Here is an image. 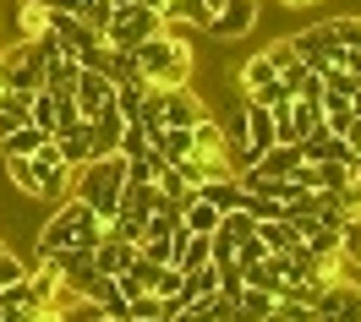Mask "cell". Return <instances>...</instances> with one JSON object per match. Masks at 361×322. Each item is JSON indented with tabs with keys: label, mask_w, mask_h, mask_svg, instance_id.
Listing matches in <instances>:
<instances>
[{
	"label": "cell",
	"mask_w": 361,
	"mask_h": 322,
	"mask_svg": "<svg viewBox=\"0 0 361 322\" xmlns=\"http://www.w3.org/2000/svg\"><path fill=\"white\" fill-rule=\"evenodd\" d=\"M0 93H6V88H0Z\"/></svg>",
	"instance_id": "ee69618b"
},
{
	"label": "cell",
	"mask_w": 361,
	"mask_h": 322,
	"mask_svg": "<svg viewBox=\"0 0 361 322\" xmlns=\"http://www.w3.org/2000/svg\"><path fill=\"white\" fill-rule=\"evenodd\" d=\"M71 98H77V115L93 120L104 104L115 98V82H110V71L104 66H82V77H77V88H71Z\"/></svg>",
	"instance_id": "52a82bcc"
},
{
	"label": "cell",
	"mask_w": 361,
	"mask_h": 322,
	"mask_svg": "<svg viewBox=\"0 0 361 322\" xmlns=\"http://www.w3.org/2000/svg\"><path fill=\"white\" fill-rule=\"evenodd\" d=\"M219 219H225V213H219L214 202H203L197 191H192V197L180 202V224H186L192 235H214V230H219Z\"/></svg>",
	"instance_id": "e0dca14e"
},
{
	"label": "cell",
	"mask_w": 361,
	"mask_h": 322,
	"mask_svg": "<svg viewBox=\"0 0 361 322\" xmlns=\"http://www.w3.org/2000/svg\"><path fill=\"white\" fill-rule=\"evenodd\" d=\"M154 153L164 164H180V159H192V126H164L154 137Z\"/></svg>",
	"instance_id": "ffe728a7"
},
{
	"label": "cell",
	"mask_w": 361,
	"mask_h": 322,
	"mask_svg": "<svg viewBox=\"0 0 361 322\" xmlns=\"http://www.w3.org/2000/svg\"><path fill=\"white\" fill-rule=\"evenodd\" d=\"M301 164H307V159H301V142H274L252 169H257V175H269V181H290Z\"/></svg>",
	"instance_id": "4fadbf2b"
},
{
	"label": "cell",
	"mask_w": 361,
	"mask_h": 322,
	"mask_svg": "<svg viewBox=\"0 0 361 322\" xmlns=\"http://www.w3.org/2000/svg\"><path fill=\"white\" fill-rule=\"evenodd\" d=\"M55 148H61V159H66L71 169H82V164L93 159V126L77 120V126H66V131H55Z\"/></svg>",
	"instance_id": "9a60e30c"
},
{
	"label": "cell",
	"mask_w": 361,
	"mask_h": 322,
	"mask_svg": "<svg viewBox=\"0 0 361 322\" xmlns=\"http://www.w3.org/2000/svg\"><path fill=\"white\" fill-rule=\"evenodd\" d=\"M55 115H61V93H49V88L27 93V120H33L39 131H49V137H55Z\"/></svg>",
	"instance_id": "603a6c76"
},
{
	"label": "cell",
	"mask_w": 361,
	"mask_h": 322,
	"mask_svg": "<svg viewBox=\"0 0 361 322\" xmlns=\"http://www.w3.org/2000/svg\"><path fill=\"white\" fill-rule=\"evenodd\" d=\"M203 202H214L219 213H230V207H241V181L235 175H225V181H203V186H192Z\"/></svg>",
	"instance_id": "7402d4cb"
},
{
	"label": "cell",
	"mask_w": 361,
	"mask_h": 322,
	"mask_svg": "<svg viewBox=\"0 0 361 322\" xmlns=\"http://www.w3.org/2000/svg\"><path fill=\"white\" fill-rule=\"evenodd\" d=\"M230 262H235V240L225 230H214V268H230Z\"/></svg>",
	"instance_id": "8d00e7d4"
},
{
	"label": "cell",
	"mask_w": 361,
	"mask_h": 322,
	"mask_svg": "<svg viewBox=\"0 0 361 322\" xmlns=\"http://www.w3.org/2000/svg\"><path fill=\"white\" fill-rule=\"evenodd\" d=\"M27 126V93H0V137Z\"/></svg>",
	"instance_id": "4316f807"
},
{
	"label": "cell",
	"mask_w": 361,
	"mask_h": 322,
	"mask_svg": "<svg viewBox=\"0 0 361 322\" xmlns=\"http://www.w3.org/2000/svg\"><path fill=\"white\" fill-rule=\"evenodd\" d=\"M159 110H164V126H197L208 115L192 88H159Z\"/></svg>",
	"instance_id": "8fae6325"
},
{
	"label": "cell",
	"mask_w": 361,
	"mask_h": 322,
	"mask_svg": "<svg viewBox=\"0 0 361 322\" xmlns=\"http://www.w3.org/2000/svg\"><path fill=\"white\" fill-rule=\"evenodd\" d=\"M214 290H219V268H214V262L180 273V295H186V300H203V295H214Z\"/></svg>",
	"instance_id": "d4e9b609"
},
{
	"label": "cell",
	"mask_w": 361,
	"mask_h": 322,
	"mask_svg": "<svg viewBox=\"0 0 361 322\" xmlns=\"http://www.w3.org/2000/svg\"><path fill=\"white\" fill-rule=\"evenodd\" d=\"M33 197L39 202H61V197H71V164L61 159V148H55V137L39 142V153H33Z\"/></svg>",
	"instance_id": "277c9868"
},
{
	"label": "cell",
	"mask_w": 361,
	"mask_h": 322,
	"mask_svg": "<svg viewBox=\"0 0 361 322\" xmlns=\"http://www.w3.org/2000/svg\"><path fill=\"white\" fill-rule=\"evenodd\" d=\"M274 290H257V284H241V295H235V317L230 322H269L274 317Z\"/></svg>",
	"instance_id": "2e32d148"
},
{
	"label": "cell",
	"mask_w": 361,
	"mask_h": 322,
	"mask_svg": "<svg viewBox=\"0 0 361 322\" xmlns=\"http://www.w3.org/2000/svg\"><path fill=\"white\" fill-rule=\"evenodd\" d=\"M312 322H361V284L329 278L323 295L312 300Z\"/></svg>",
	"instance_id": "8992f818"
},
{
	"label": "cell",
	"mask_w": 361,
	"mask_h": 322,
	"mask_svg": "<svg viewBox=\"0 0 361 322\" xmlns=\"http://www.w3.org/2000/svg\"><path fill=\"white\" fill-rule=\"evenodd\" d=\"M154 191H159V202H170V207H180L186 197H192V186H186V175H180V164H159Z\"/></svg>",
	"instance_id": "44dd1931"
},
{
	"label": "cell",
	"mask_w": 361,
	"mask_h": 322,
	"mask_svg": "<svg viewBox=\"0 0 361 322\" xmlns=\"http://www.w3.org/2000/svg\"><path fill=\"white\" fill-rule=\"evenodd\" d=\"M257 240H263L269 252H290V246H295L290 219H257Z\"/></svg>",
	"instance_id": "484cf974"
},
{
	"label": "cell",
	"mask_w": 361,
	"mask_h": 322,
	"mask_svg": "<svg viewBox=\"0 0 361 322\" xmlns=\"http://www.w3.org/2000/svg\"><path fill=\"white\" fill-rule=\"evenodd\" d=\"M17 6H49V0H17Z\"/></svg>",
	"instance_id": "ab89813d"
},
{
	"label": "cell",
	"mask_w": 361,
	"mask_h": 322,
	"mask_svg": "<svg viewBox=\"0 0 361 322\" xmlns=\"http://www.w3.org/2000/svg\"><path fill=\"white\" fill-rule=\"evenodd\" d=\"M192 153L197 159H214V153H230V142H225V126L214 115H203L197 126H192Z\"/></svg>",
	"instance_id": "d6986e66"
},
{
	"label": "cell",
	"mask_w": 361,
	"mask_h": 322,
	"mask_svg": "<svg viewBox=\"0 0 361 322\" xmlns=\"http://www.w3.org/2000/svg\"><path fill=\"white\" fill-rule=\"evenodd\" d=\"M104 230H110V224H104L82 197H61L55 213H49V224L39 230V252H61V246H99Z\"/></svg>",
	"instance_id": "3957f363"
},
{
	"label": "cell",
	"mask_w": 361,
	"mask_h": 322,
	"mask_svg": "<svg viewBox=\"0 0 361 322\" xmlns=\"http://www.w3.org/2000/svg\"><path fill=\"white\" fill-rule=\"evenodd\" d=\"M301 159H307V164H350L356 153H350V142L339 137V131H329V126H312V131L301 137Z\"/></svg>",
	"instance_id": "30bf717a"
},
{
	"label": "cell",
	"mask_w": 361,
	"mask_h": 322,
	"mask_svg": "<svg viewBox=\"0 0 361 322\" xmlns=\"http://www.w3.org/2000/svg\"><path fill=\"white\" fill-rule=\"evenodd\" d=\"M290 49H295L301 66L323 71V66H329V55L339 49V39H334V27H329V22H317V27H301V33L290 39Z\"/></svg>",
	"instance_id": "9c48e42d"
},
{
	"label": "cell",
	"mask_w": 361,
	"mask_h": 322,
	"mask_svg": "<svg viewBox=\"0 0 361 322\" xmlns=\"http://www.w3.org/2000/svg\"><path fill=\"white\" fill-rule=\"evenodd\" d=\"M88 126H93V159H99V153H115V148H121V131H126V115L115 110V98H110V104H104V110H99V115H93Z\"/></svg>",
	"instance_id": "5bb4252c"
},
{
	"label": "cell",
	"mask_w": 361,
	"mask_h": 322,
	"mask_svg": "<svg viewBox=\"0 0 361 322\" xmlns=\"http://www.w3.org/2000/svg\"><path fill=\"white\" fill-rule=\"evenodd\" d=\"M329 27H334V39L345 49H361V17H334Z\"/></svg>",
	"instance_id": "d6a6232c"
},
{
	"label": "cell",
	"mask_w": 361,
	"mask_h": 322,
	"mask_svg": "<svg viewBox=\"0 0 361 322\" xmlns=\"http://www.w3.org/2000/svg\"><path fill=\"white\" fill-rule=\"evenodd\" d=\"M0 252H6V240H0Z\"/></svg>",
	"instance_id": "7bdbcfd3"
},
{
	"label": "cell",
	"mask_w": 361,
	"mask_h": 322,
	"mask_svg": "<svg viewBox=\"0 0 361 322\" xmlns=\"http://www.w3.org/2000/svg\"><path fill=\"white\" fill-rule=\"evenodd\" d=\"M121 191H126V159L121 153H99L82 169H71V197H82L104 224H110L115 207H121Z\"/></svg>",
	"instance_id": "7a4b0ae2"
},
{
	"label": "cell",
	"mask_w": 361,
	"mask_h": 322,
	"mask_svg": "<svg viewBox=\"0 0 361 322\" xmlns=\"http://www.w3.org/2000/svg\"><path fill=\"white\" fill-rule=\"evenodd\" d=\"M285 6H312V0H285Z\"/></svg>",
	"instance_id": "60d3db41"
},
{
	"label": "cell",
	"mask_w": 361,
	"mask_h": 322,
	"mask_svg": "<svg viewBox=\"0 0 361 322\" xmlns=\"http://www.w3.org/2000/svg\"><path fill=\"white\" fill-rule=\"evenodd\" d=\"M49 6H55V11H71V17H77V11L88 6V0H49Z\"/></svg>",
	"instance_id": "74e56055"
},
{
	"label": "cell",
	"mask_w": 361,
	"mask_h": 322,
	"mask_svg": "<svg viewBox=\"0 0 361 322\" xmlns=\"http://www.w3.org/2000/svg\"><path fill=\"white\" fill-rule=\"evenodd\" d=\"M252 27H257V0H225L203 33L208 39H247Z\"/></svg>",
	"instance_id": "ba28073f"
},
{
	"label": "cell",
	"mask_w": 361,
	"mask_h": 322,
	"mask_svg": "<svg viewBox=\"0 0 361 322\" xmlns=\"http://www.w3.org/2000/svg\"><path fill=\"white\" fill-rule=\"evenodd\" d=\"M17 278H27V262L17 252H0V290H6V284H17Z\"/></svg>",
	"instance_id": "836d02e7"
},
{
	"label": "cell",
	"mask_w": 361,
	"mask_h": 322,
	"mask_svg": "<svg viewBox=\"0 0 361 322\" xmlns=\"http://www.w3.org/2000/svg\"><path fill=\"white\" fill-rule=\"evenodd\" d=\"M121 159H137V153H148V137H142V126L126 120V131H121V148H115Z\"/></svg>",
	"instance_id": "1f68e13d"
},
{
	"label": "cell",
	"mask_w": 361,
	"mask_h": 322,
	"mask_svg": "<svg viewBox=\"0 0 361 322\" xmlns=\"http://www.w3.org/2000/svg\"><path fill=\"white\" fill-rule=\"evenodd\" d=\"M274 77H279V71H274V60L257 49V55H247V60L235 66V88H241V93H257V88H269Z\"/></svg>",
	"instance_id": "ac0fdd59"
},
{
	"label": "cell",
	"mask_w": 361,
	"mask_h": 322,
	"mask_svg": "<svg viewBox=\"0 0 361 322\" xmlns=\"http://www.w3.org/2000/svg\"><path fill=\"white\" fill-rule=\"evenodd\" d=\"M110 6H115V11H126V6H137V0H110Z\"/></svg>",
	"instance_id": "f35d334b"
},
{
	"label": "cell",
	"mask_w": 361,
	"mask_h": 322,
	"mask_svg": "<svg viewBox=\"0 0 361 322\" xmlns=\"http://www.w3.org/2000/svg\"><path fill=\"white\" fill-rule=\"evenodd\" d=\"M142 322H170V317H142Z\"/></svg>",
	"instance_id": "b9f144b4"
},
{
	"label": "cell",
	"mask_w": 361,
	"mask_h": 322,
	"mask_svg": "<svg viewBox=\"0 0 361 322\" xmlns=\"http://www.w3.org/2000/svg\"><path fill=\"white\" fill-rule=\"evenodd\" d=\"M148 268H154V262H148V257H137V262H132V268H126V273H115V290H121V295H126V300L148 295Z\"/></svg>",
	"instance_id": "83f0119b"
},
{
	"label": "cell",
	"mask_w": 361,
	"mask_h": 322,
	"mask_svg": "<svg viewBox=\"0 0 361 322\" xmlns=\"http://www.w3.org/2000/svg\"><path fill=\"white\" fill-rule=\"evenodd\" d=\"M39 142H49V131H39V126L27 120V126H17L11 137H0V148H6V159H33Z\"/></svg>",
	"instance_id": "cb8c5ba5"
},
{
	"label": "cell",
	"mask_w": 361,
	"mask_h": 322,
	"mask_svg": "<svg viewBox=\"0 0 361 322\" xmlns=\"http://www.w3.org/2000/svg\"><path fill=\"white\" fill-rule=\"evenodd\" d=\"M263 55L274 60V71H290V66H295V49H290V39H274V44L263 49Z\"/></svg>",
	"instance_id": "d590c367"
},
{
	"label": "cell",
	"mask_w": 361,
	"mask_h": 322,
	"mask_svg": "<svg viewBox=\"0 0 361 322\" xmlns=\"http://www.w3.org/2000/svg\"><path fill=\"white\" fill-rule=\"evenodd\" d=\"M126 55H132L137 77H142L148 88H192V49H186V39H176V33L159 27L154 39H142V44L126 49Z\"/></svg>",
	"instance_id": "6da1fadb"
},
{
	"label": "cell",
	"mask_w": 361,
	"mask_h": 322,
	"mask_svg": "<svg viewBox=\"0 0 361 322\" xmlns=\"http://www.w3.org/2000/svg\"><path fill=\"white\" fill-rule=\"evenodd\" d=\"M17 27H23V39H44V33H49L44 6H23V11H17Z\"/></svg>",
	"instance_id": "4dcf8cb0"
},
{
	"label": "cell",
	"mask_w": 361,
	"mask_h": 322,
	"mask_svg": "<svg viewBox=\"0 0 361 322\" xmlns=\"http://www.w3.org/2000/svg\"><path fill=\"white\" fill-rule=\"evenodd\" d=\"M77 17H82V22L93 27V33H104V27L115 22V6H110V0H88V6L77 11Z\"/></svg>",
	"instance_id": "f546056e"
},
{
	"label": "cell",
	"mask_w": 361,
	"mask_h": 322,
	"mask_svg": "<svg viewBox=\"0 0 361 322\" xmlns=\"http://www.w3.org/2000/svg\"><path fill=\"white\" fill-rule=\"evenodd\" d=\"M247 98H257V104H269V110H279V104H285V98H290V88H285V82H279V77H274L269 88H257V93H247Z\"/></svg>",
	"instance_id": "e575fe53"
},
{
	"label": "cell",
	"mask_w": 361,
	"mask_h": 322,
	"mask_svg": "<svg viewBox=\"0 0 361 322\" xmlns=\"http://www.w3.org/2000/svg\"><path fill=\"white\" fill-rule=\"evenodd\" d=\"M132 262H137V246H132V240H121V235H110V230H104V240L93 246V268H99L104 278H115V273H126Z\"/></svg>",
	"instance_id": "7c38bea8"
},
{
	"label": "cell",
	"mask_w": 361,
	"mask_h": 322,
	"mask_svg": "<svg viewBox=\"0 0 361 322\" xmlns=\"http://www.w3.org/2000/svg\"><path fill=\"white\" fill-rule=\"evenodd\" d=\"M356 88H361V77H350V71H323V93L329 98H356Z\"/></svg>",
	"instance_id": "f1b7e54d"
},
{
	"label": "cell",
	"mask_w": 361,
	"mask_h": 322,
	"mask_svg": "<svg viewBox=\"0 0 361 322\" xmlns=\"http://www.w3.org/2000/svg\"><path fill=\"white\" fill-rule=\"evenodd\" d=\"M0 322H6V317H0Z\"/></svg>",
	"instance_id": "f6af8a7d"
},
{
	"label": "cell",
	"mask_w": 361,
	"mask_h": 322,
	"mask_svg": "<svg viewBox=\"0 0 361 322\" xmlns=\"http://www.w3.org/2000/svg\"><path fill=\"white\" fill-rule=\"evenodd\" d=\"M159 27H164L159 11H148V6H126V11H115V22L104 27V44H110V49H137L142 39H154Z\"/></svg>",
	"instance_id": "5b68a950"
}]
</instances>
